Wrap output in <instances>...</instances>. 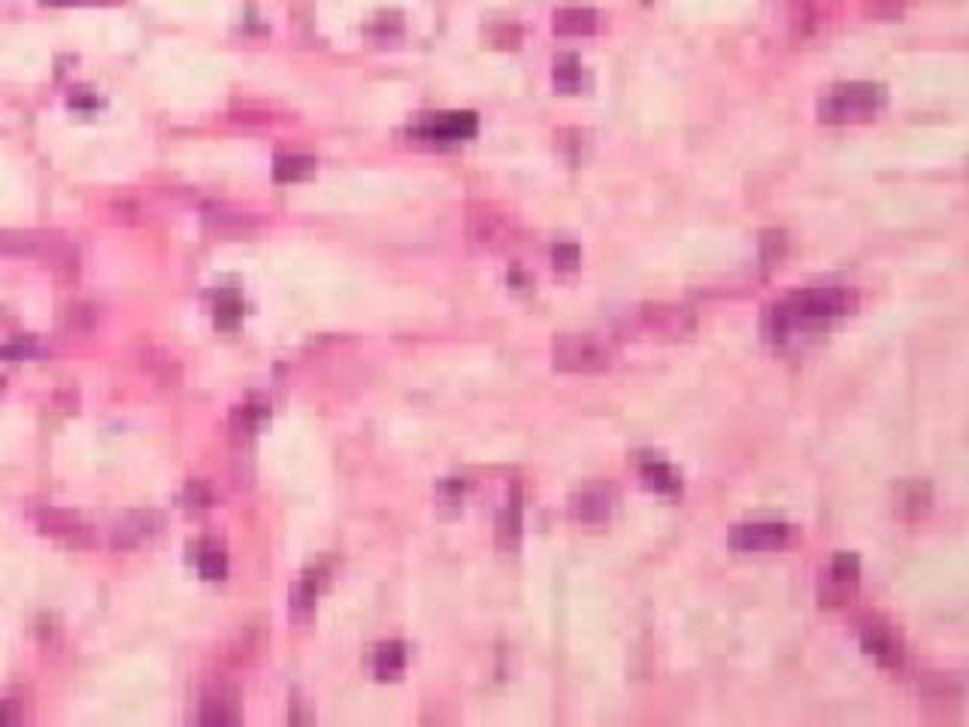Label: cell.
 Instances as JSON below:
<instances>
[{
	"label": "cell",
	"mask_w": 969,
	"mask_h": 727,
	"mask_svg": "<svg viewBox=\"0 0 969 727\" xmlns=\"http://www.w3.org/2000/svg\"><path fill=\"white\" fill-rule=\"evenodd\" d=\"M854 294L848 288H803L773 303L764 313V337L773 346L794 343L797 337H809L830 322L848 316L854 309Z\"/></svg>",
	"instance_id": "1"
},
{
	"label": "cell",
	"mask_w": 969,
	"mask_h": 727,
	"mask_svg": "<svg viewBox=\"0 0 969 727\" xmlns=\"http://www.w3.org/2000/svg\"><path fill=\"white\" fill-rule=\"evenodd\" d=\"M885 100H888V91L879 82H842L821 97L818 116L827 125L860 122L876 116L885 107Z\"/></svg>",
	"instance_id": "2"
},
{
	"label": "cell",
	"mask_w": 969,
	"mask_h": 727,
	"mask_svg": "<svg viewBox=\"0 0 969 727\" xmlns=\"http://www.w3.org/2000/svg\"><path fill=\"white\" fill-rule=\"evenodd\" d=\"M552 361L567 373H600L612 364V349L591 334H564L552 346Z\"/></svg>",
	"instance_id": "3"
},
{
	"label": "cell",
	"mask_w": 969,
	"mask_h": 727,
	"mask_svg": "<svg viewBox=\"0 0 969 727\" xmlns=\"http://www.w3.org/2000/svg\"><path fill=\"white\" fill-rule=\"evenodd\" d=\"M34 525L40 528V534L52 537V540H64L70 546H91L94 531L91 525L82 522V515L73 509H61V506H37L31 509Z\"/></svg>",
	"instance_id": "4"
},
{
	"label": "cell",
	"mask_w": 969,
	"mask_h": 727,
	"mask_svg": "<svg viewBox=\"0 0 969 727\" xmlns=\"http://www.w3.org/2000/svg\"><path fill=\"white\" fill-rule=\"evenodd\" d=\"M161 528H164V515L161 512L137 509V512H128L122 522H116V528L110 534V543H113V549L128 552V549H137L146 540H152Z\"/></svg>",
	"instance_id": "5"
},
{
	"label": "cell",
	"mask_w": 969,
	"mask_h": 727,
	"mask_svg": "<svg viewBox=\"0 0 969 727\" xmlns=\"http://www.w3.org/2000/svg\"><path fill=\"white\" fill-rule=\"evenodd\" d=\"M791 537V528L782 522H751L739 525L730 534V546L736 552H773L782 549Z\"/></svg>",
	"instance_id": "6"
},
{
	"label": "cell",
	"mask_w": 969,
	"mask_h": 727,
	"mask_svg": "<svg viewBox=\"0 0 969 727\" xmlns=\"http://www.w3.org/2000/svg\"><path fill=\"white\" fill-rule=\"evenodd\" d=\"M639 322L661 334V337H685L694 328V313L688 306H676V303H655V306H642V316Z\"/></svg>",
	"instance_id": "7"
},
{
	"label": "cell",
	"mask_w": 969,
	"mask_h": 727,
	"mask_svg": "<svg viewBox=\"0 0 969 727\" xmlns=\"http://www.w3.org/2000/svg\"><path fill=\"white\" fill-rule=\"evenodd\" d=\"M476 128H479V122L473 113H443L434 119H424L418 125V137H424L430 143H458V140L473 137Z\"/></svg>",
	"instance_id": "8"
},
{
	"label": "cell",
	"mask_w": 969,
	"mask_h": 727,
	"mask_svg": "<svg viewBox=\"0 0 969 727\" xmlns=\"http://www.w3.org/2000/svg\"><path fill=\"white\" fill-rule=\"evenodd\" d=\"M860 646H864V652L873 655L888 670H900L903 667V643L885 625H867L864 631H860Z\"/></svg>",
	"instance_id": "9"
},
{
	"label": "cell",
	"mask_w": 969,
	"mask_h": 727,
	"mask_svg": "<svg viewBox=\"0 0 969 727\" xmlns=\"http://www.w3.org/2000/svg\"><path fill=\"white\" fill-rule=\"evenodd\" d=\"M612 509H615V494L606 485L585 488V491L573 494V500H570V515L576 518V522H585V525L606 522V518L612 515Z\"/></svg>",
	"instance_id": "10"
},
{
	"label": "cell",
	"mask_w": 969,
	"mask_h": 727,
	"mask_svg": "<svg viewBox=\"0 0 969 727\" xmlns=\"http://www.w3.org/2000/svg\"><path fill=\"white\" fill-rule=\"evenodd\" d=\"M470 237L485 246V249H503L515 240V228L506 216H497L491 210L485 213H473L470 216Z\"/></svg>",
	"instance_id": "11"
},
{
	"label": "cell",
	"mask_w": 969,
	"mask_h": 727,
	"mask_svg": "<svg viewBox=\"0 0 969 727\" xmlns=\"http://www.w3.org/2000/svg\"><path fill=\"white\" fill-rule=\"evenodd\" d=\"M137 364H140V370H143L152 382H158L161 388H179V382H182V367H179V361H176L173 355H167L164 349H158V346H143V349L137 352Z\"/></svg>",
	"instance_id": "12"
},
{
	"label": "cell",
	"mask_w": 969,
	"mask_h": 727,
	"mask_svg": "<svg viewBox=\"0 0 969 727\" xmlns=\"http://www.w3.org/2000/svg\"><path fill=\"white\" fill-rule=\"evenodd\" d=\"M203 225L219 237H237V234H249L258 225V219L237 213V210H231V206H206Z\"/></svg>",
	"instance_id": "13"
},
{
	"label": "cell",
	"mask_w": 969,
	"mask_h": 727,
	"mask_svg": "<svg viewBox=\"0 0 969 727\" xmlns=\"http://www.w3.org/2000/svg\"><path fill=\"white\" fill-rule=\"evenodd\" d=\"M321 579H325V570L309 567V570L300 576V582L294 585V591H291V618H294V621H309V618H312V609H315V597H318Z\"/></svg>",
	"instance_id": "14"
},
{
	"label": "cell",
	"mask_w": 969,
	"mask_h": 727,
	"mask_svg": "<svg viewBox=\"0 0 969 727\" xmlns=\"http://www.w3.org/2000/svg\"><path fill=\"white\" fill-rule=\"evenodd\" d=\"M639 473L645 479V485L655 488V491H664V494H679L682 491V479L676 476V470L661 461V458H645L639 464Z\"/></svg>",
	"instance_id": "15"
},
{
	"label": "cell",
	"mask_w": 969,
	"mask_h": 727,
	"mask_svg": "<svg viewBox=\"0 0 969 727\" xmlns=\"http://www.w3.org/2000/svg\"><path fill=\"white\" fill-rule=\"evenodd\" d=\"M97 306L94 303H85V300H76L70 306H64V313H61V328L73 337H85L97 328Z\"/></svg>",
	"instance_id": "16"
},
{
	"label": "cell",
	"mask_w": 969,
	"mask_h": 727,
	"mask_svg": "<svg viewBox=\"0 0 969 727\" xmlns=\"http://www.w3.org/2000/svg\"><path fill=\"white\" fill-rule=\"evenodd\" d=\"M406 667V649L403 643H382L373 655V673L382 682H391L403 673Z\"/></svg>",
	"instance_id": "17"
},
{
	"label": "cell",
	"mask_w": 969,
	"mask_h": 727,
	"mask_svg": "<svg viewBox=\"0 0 969 727\" xmlns=\"http://www.w3.org/2000/svg\"><path fill=\"white\" fill-rule=\"evenodd\" d=\"M597 28V13L591 7H564L555 13L558 34H591Z\"/></svg>",
	"instance_id": "18"
},
{
	"label": "cell",
	"mask_w": 969,
	"mask_h": 727,
	"mask_svg": "<svg viewBox=\"0 0 969 727\" xmlns=\"http://www.w3.org/2000/svg\"><path fill=\"white\" fill-rule=\"evenodd\" d=\"M312 170H315L312 155H279L273 161V179L276 182H297V179H306Z\"/></svg>",
	"instance_id": "19"
},
{
	"label": "cell",
	"mask_w": 969,
	"mask_h": 727,
	"mask_svg": "<svg viewBox=\"0 0 969 727\" xmlns=\"http://www.w3.org/2000/svg\"><path fill=\"white\" fill-rule=\"evenodd\" d=\"M200 721L203 724H212V727L234 724L237 721V703L231 697H225V694L206 697L203 706H200Z\"/></svg>",
	"instance_id": "20"
},
{
	"label": "cell",
	"mask_w": 969,
	"mask_h": 727,
	"mask_svg": "<svg viewBox=\"0 0 969 727\" xmlns=\"http://www.w3.org/2000/svg\"><path fill=\"white\" fill-rule=\"evenodd\" d=\"M555 85L561 91H579L585 85V67L576 58H561L555 64Z\"/></svg>",
	"instance_id": "21"
},
{
	"label": "cell",
	"mask_w": 969,
	"mask_h": 727,
	"mask_svg": "<svg viewBox=\"0 0 969 727\" xmlns=\"http://www.w3.org/2000/svg\"><path fill=\"white\" fill-rule=\"evenodd\" d=\"M264 419H267L264 406H240V409L231 412V428L246 437V434H255Z\"/></svg>",
	"instance_id": "22"
},
{
	"label": "cell",
	"mask_w": 969,
	"mask_h": 727,
	"mask_svg": "<svg viewBox=\"0 0 969 727\" xmlns=\"http://www.w3.org/2000/svg\"><path fill=\"white\" fill-rule=\"evenodd\" d=\"M197 570H200V576H203V579H209V582L225 579V576H228V558H225V552H219V549H206V552H200V558H197Z\"/></svg>",
	"instance_id": "23"
},
{
	"label": "cell",
	"mask_w": 969,
	"mask_h": 727,
	"mask_svg": "<svg viewBox=\"0 0 969 727\" xmlns=\"http://www.w3.org/2000/svg\"><path fill=\"white\" fill-rule=\"evenodd\" d=\"M518 534H521V512L518 506H506L503 515H500V525H497V537H500V546L503 549H512L518 543Z\"/></svg>",
	"instance_id": "24"
},
{
	"label": "cell",
	"mask_w": 969,
	"mask_h": 727,
	"mask_svg": "<svg viewBox=\"0 0 969 727\" xmlns=\"http://www.w3.org/2000/svg\"><path fill=\"white\" fill-rule=\"evenodd\" d=\"M37 355H40V343L31 337H19V340H10L0 346V361H28Z\"/></svg>",
	"instance_id": "25"
},
{
	"label": "cell",
	"mask_w": 969,
	"mask_h": 727,
	"mask_svg": "<svg viewBox=\"0 0 969 727\" xmlns=\"http://www.w3.org/2000/svg\"><path fill=\"white\" fill-rule=\"evenodd\" d=\"M182 503H185V509H188L191 515L206 512V509L212 506V491H209V485H203V482H188V485H185V491H182Z\"/></svg>",
	"instance_id": "26"
},
{
	"label": "cell",
	"mask_w": 969,
	"mask_h": 727,
	"mask_svg": "<svg viewBox=\"0 0 969 727\" xmlns=\"http://www.w3.org/2000/svg\"><path fill=\"white\" fill-rule=\"evenodd\" d=\"M860 576V564L854 555H836L833 558V567H830V579L833 585H854Z\"/></svg>",
	"instance_id": "27"
},
{
	"label": "cell",
	"mask_w": 969,
	"mask_h": 727,
	"mask_svg": "<svg viewBox=\"0 0 969 727\" xmlns=\"http://www.w3.org/2000/svg\"><path fill=\"white\" fill-rule=\"evenodd\" d=\"M909 0H864V10L867 16H876V19H888V16H897L906 10Z\"/></svg>",
	"instance_id": "28"
},
{
	"label": "cell",
	"mask_w": 969,
	"mask_h": 727,
	"mask_svg": "<svg viewBox=\"0 0 969 727\" xmlns=\"http://www.w3.org/2000/svg\"><path fill=\"white\" fill-rule=\"evenodd\" d=\"M215 316H219V325H237V322H240V316H243V303H240V297L225 294V297L219 300V309H215Z\"/></svg>",
	"instance_id": "29"
},
{
	"label": "cell",
	"mask_w": 969,
	"mask_h": 727,
	"mask_svg": "<svg viewBox=\"0 0 969 727\" xmlns=\"http://www.w3.org/2000/svg\"><path fill=\"white\" fill-rule=\"evenodd\" d=\"M552 261L558 270H576L579 267V246L576 243H558L552 249Z\"/></svg>",
	"instance_id": "30"
},
{
	"label": "cell",
	"mask_w": 969,
	"mask_h": 727,
	"mask_svg": "<svg viewBox=\"0 0 969 727\" xmlns=\"http://www.w3.org/2000/svg\"><path fill=\"white\" fill-rule=\"evenodd\" d=\"M70 107L73 110H91V107H97V100H94L91 91H73L70 94Z\"/></svg>",
	"instance_id": "31"
},
{
	"label": "cell",
	"mask_w": 969,
	"mask_h": 727,
	"mask_svg": "<svg viewBox=\"0 0 969 727\" xmlns=\"http://www.w3.org/2000/svg\"><path fill=\"white\" fill-rule=\"evenodd\" d=\"M55 400H58V406H64L67 412H73V409L79 406V397H76V391H73V388H61Z\"/></svg>",
	"instance_id": "32"
},
{
	"label": "cell",
	"mask_w": 969,
	"mask_h": 727,
	"mask_svg": "<svg viewBox=\"0 0 969 727\" xmlns=\"http://www.w3.org/2000/svg\"><path fill=\"white\" fill-rule=\"evenodd\" d=\"M19 718V712H16V706L10 703V700H0V727H7V724H13Z\"/></svg>",
	"instance_id": "33"
},
{
	"label": "cell",
	"mask_w": 969,
	"mask_h": 727,
	"mask_svg": "<svg viewBox=\"0 0 969 727\" xmlns=\"http://www.w3.org/2000/svg\"><path fill=\"white\" fill-rule=\"evenodd\" d=\"M46 7H73V4H82V0H43Z\"/></svg>",
	"instance_id": "34"
},
{
	"label": "cell",
	"mask_w": 969,
	"mask_h": 727,
	"mask_svg": "<svg viewBox=\"0 0 969 727\" xmlns=\"http://www.w3.org/2000/svg\"><path fill=\"white\" fill-rule=\"evenodd\" d=\"M0 385H4V379H0Z\"/></svg>",
	"instance_id": "35"
}]
</instances>
